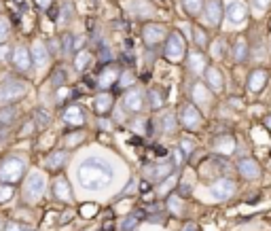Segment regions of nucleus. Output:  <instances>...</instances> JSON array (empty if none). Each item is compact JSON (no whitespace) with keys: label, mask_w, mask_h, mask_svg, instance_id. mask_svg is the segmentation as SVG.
I'll list each match as a JSON object with an SVG mask.
<instances>
[{"label":"nucleus","mask_w":271,"mask_h":231,"mask_svg":"<svg viewBox=\"0 0 271 231\" xmlns=\"http://www.w3.org/2000/svg\"><path fill=\"white\" fill-rule=\"evenodd\" d=\"M178 148H180V153L189 159L195 153V140H191V138H180V142H178Z\"/></svg>","instance_id":"obj_38"},{"label":"nucleus","mask_w":271,"mask_h":231,"mask_svg":"<svg viewBox=\"0 0 271 231\" xmlns=\"http://www.w3.org/2000/svg\"><path fill=\"white\" fill-rule=\"evenodd\" d=\"M119 74H121V68L111 62V64H100V70H97V89L102 91H108L117 85L119 81Z\"/></svg>","instance_id":"obj_8"},{"label":"nucleus","mask_w":271,"mask_h":231,"mask_svg":"<svg viewBox=\"0 0 271 231\" xmlns=\"http://www.w3.org/2000/svg\"><path fill=\"white\" fill-rule=\"evenodd\" d=\"M224 15H227V19L231 21V24L239 26V24H244L246 17H248V7H246L244 2H239V0H233V2L227 4V9H224Z\"/></svg>","instance_id":"obj_20"},{"label":"nucleus","mask_w":271,"mask_h":231,"mask_svg":"<svg viewBox=\"0 0 271 231\" xmlns=\"http://www.w3.org/2000/svg\"><path fill=\"white\" fill-rule=\"evenodd\" d=\"M187 55V43H184L182 34L178 32H168L163 40V57L168 62H180Z\"/></svg>","instance_id":"obj_4"},{"label":"nucleus","mask_w":271,"mask_h":231,"mask_svg":"<svg viewBox=\"0 0 271 231\" xmlns=\"http://www.w3.org/2000/svg\"><path fill=\"white\" fill-rule=\"evenodd\" d=\"M223 15H224V11H223V2H221V0H206V2H204V17H206V21L212 28L221 26Z\"/></svg>","instance_id":"obj_15"},{"label":"nucleus","mask_w":271,"mask_h":231,"mask_svg":"<svg viewBox=\"0 0 271 231\" xmlns=\"http://www.w3.org/2000/svg\"><path fill=\"white\" fill-rule=\"evenodd\" d=\"M168 36V28L163 24H146L142 28V40L146 47H157L161 40Z\"/></svg>","instance_id":"obj_12"},{"label":"nucleus","mask_w":271,"mask_h":231,"mask_svg":"<svg viewBox=\"0 0 271 231\" xmlns=\"http://www.w3.org/2000/svg\"><path fill=\"white\" fill-rule=\"evenodd\" d=\"M207 66H210V64H207V57L204 55V51L193 49V51H189V53H187V70L191 74H195V77L204 74Z\"/></svg>","instance_id":"obj_14"},{"label":"nucleus","mask_w":271,"mask_h":231,"mask_svg":"<svg viewBox=\"0 0 271 231\" xmlns=\"http://www.w3.org/2000/svg\"><path fill=\"white\" fill-rule=\"evenodd\" d=\"M140 191H142V193H148V191H151V182H148V181H142V182H140Z\"/></svg>","instance_id":"obj_57"},{"label":"nucleus","mask_w":271,"mask_h":231,"mask_svg":"<svg viewBox=\"0 0 271 231\" xmlns=\"http://www.w3.org/2000/svg\"><path fill=\"white\" fill-rule=\"evenodd\" d=\"M121 102H123V108L128 113H140L144 108V91L138 89L134 85V87H129V89L123 91V100H121Z\"/></svg>","instance_id":"obj_13"},{"label":"nucleus","mask_w":271,"mask_h":231,"mask_svg":"<svg viewBox=\"0 0 271 231\" xmlns=\"http://www.w3.org/2000/svg\"><path fill=\"white\" fill-rule=\"evenodd\" d=\"M250 2H252V7H255V11L261 13V11H265L271 4V0H250Z\"/></svg>","instance_id":"obj_49"},{"label":"nucleus","mask_w":271,"mask_h":231,"mask_svg":"<svg viewBox=\"0 0 271 231\" xmlns=\"http://www.w3.org/2000/svg\"><path fill=\"white\" fill-rule=\"evenodd\" d=\"M0 229H2V223H0Z\"/></svg>","instance_id":"obj_63"},{"label":"nucleus","mask_w":271,"mask_h":231,"mask_svg":"<svg viewBox=\"0 0 271 231\" xmlns=\"http://www.w3.org/2000/svg\"><path fill=\"white\" fill-rule=\"evenodd\" d=\"M34 2H36L40 9H49L51 4H53V0H34Z\"/></svg>","instance_id":"obj_53"},{"label":"nucleus","mask_w":271,"mask_h":231,"mask_svg":"<svg viewBox=\"0 0 271 231\" xmlns=\"http://www.w3.org/2000/svg\"><path fill=\"white\" fill-rule=\"evenodd\" d=\"M157 125H159V132L161 134H176L178 130V117L174 113H163L161 117H157Z\"/></svg>","instance_id":"obj_29"},{"label":"nucleus","mask_w":271,"mask_h":231,"mask_svg":"<svg viewBox=\"0 0 271 231\" xmlns=\"http://www.w3.org/2000/svg\"><path fill=\"white\" fill-rule=\"evenodd\" d=\"M97 125H100V130H104V132H108V130H111V123H108V121L106 119H100V121H97Z\"/></svg>","instance_id":"obj_55"},{"label":"nucleus","mask_w":271,"mask_h":231,"mask_svg":"<svg viewBox=\"0 0 271 231\" xmlns=\"http://www.w3.org/2000/svg\"><path fill=\"white\" fill-rule=\"evenodd\" d=\"M68 159H70V155H68L66 148H55V151H51L47 155V159H45V165H47L49 172H62L66 167Z\"/></svg>","instance_id":"obj_19"},{"label":"nucleus","mask_w":271,"mask_h":231,"mask_svg":"<svg viewBox=\"0 0 271 231\" xmlns=\"http://www.w3.org/2000/svg\"><path fill=\"white\" fill-rule=\"evenodd\" d=\"M7 55H9V47L7 45H0V60H7Z\"/></svg>","instance_id":"obj_56"},{"label":"nucleus","mask_w":271,"mask_h":231,"mask_svg":"<svg viewBox=\"0 0 271 231\" xmlns=\"http://www.w3.org/2000/svg\"><path fill=\"white\" fill-rule=\"evenodd\" d=\"M131 191H136V181H129V184H128V187H125V191L121 193V195H129Z\"/></svg>","instance_id":"obj_54"},{"label":"nucleus","mask_w":271,"mask_h":231,"mask_svg":"<svg viewBox=\"0 0 271 231\" xmlns=\"http://www.w3.org/2000/svg\"><path fill=\"white\" fill-rule=\"evenodd\" d=\"M49 19H53V21L57 19V9H55V7H53V9H49Z\"/></svg>","instance_id":"obj_60"},{"label":"nucleus","mask_w":271,"mask_h":231,"mask_svg":"<svg viewBox=\"0 0 271 231\" xmlns=\"http://www.w3.org/2000/svg\"><path fill=\"white\" fill-rule=\"evenodd\" d=\"M191 100L195 106H210V100H212V91L206 87V83H193L191 87Z\"/></svg>","instance_id":"obj_24"},{"label":"nucleus","mask_w":271,"mask_h":231,"mask_svg":"<svg viewBox=\"0 0 271 231\" xmlns=\"http://www.w3.org/2000/svg\"><path fill=\"white\" fill-rule=\"evenodd\" d=\"M235 147H238V142H235V138L231 134H218L214 138V142H212V148L218 155H231L235 151Z\"/></svg>","instance_id":"obj_23"},{"label":"nucleus","mask_w":271,"mask_h":231,"mask_svg":"<svg viewBox=\"0 0 271 231\" xmlns=\"http://www.w3.org/2000/svg\"><path fill=\"white\" fill-rule=\"evenodd\" d=\"M112 106H114L112 94H108V91H102V94L96 96V100H94V111L100 115V117H104V115L111 113Z\"/></svg>","instance_id":"obj_28"},{"label":"nucleus","mask_w":271,"mask_h":231,"mask_svg":"<svg viewBox=\"0 0 271 231\" xmlns=\"http://www.w3.org/2000/svg\"><path fill=\"white\" fill-rule=\"evenodd\" d=\"M134 83H136V72H134V68H125V70H121L119 74V81H117V85H114V91H123V89H129V87H134Z\"/></svg>","instance_id":"obj_30"},{"label":"nucleus","mask_w":271,"mask_h":231,"mask_svg":"<svg viewBox=\"0 0 271 231\" xmlns=\"http://www.w3.org/2000/svg\"><path fill=\"white\" fill-rule=\"evenodd\" d=\"M265 125H267V130H271V115L269 117H265Z\"/></svg>","instance_id":"obj_62"},{"label":"nucleus","mask_w":271,"mask_h":231,"mask_svg":"<svg viewBox=\"0 0 271 231\" xmlns=\"http://www.w3.org/2000/svg\"><path fill=\"white\" fill-rule=\"evenodd\" d=\"M28 96V83L24 79L7 77L0 83V106H11Z\"/></svg>","instance_id":"obj_2"},{"label":"nucleus","mask_w":271,"mask_h":231,"mask_svg":"<svg viewBox=\"0 0 271 231\" xmlns=\"http://www.w3.org/2000/svg\"><path fill=\"white\" fill-rule=\"evenodd\" d=\"M49 83H51V87H53L55 91H57V89H62V87H66V83H68V74H66L64 68H60V66H57L55 70L51 72Z\"/></svg>","instance_id":"obj_34"},{"label":"nucleus","mask_w":271,"mask_h":231,"mask_svg":"<svg viewBox=\"0 0 271 231\" xmlns=\"http://www.w3.org/2000/svg\"><path fill=\"white\" fill-rule=\"evenodd\" d=\"M83 83H85V87H87V89H97V81L91 77V74H85Z\"/></svg>","instance_id":"obj_51"},{"label":"nucleus","mask_w":271,"mask_h":231,"mask_svg":"<svg viewBox=\"0 0 271 231\" xmlns=\"http://www.w3.org/2000/svg\"><path fill=\"white\" fill-rule=\"evenodd\" d=\"M4 231H30V227H26L24 223H17V221H9Z\"/></svg>","instance_id":"obj_48"},{"label":"nucleus","mask_w":271,"mask_h":231,"mask_svg":"<svg viewBox=\"0 0 271 231\" xmlns=\"http://www.w3.org/2000/svg\"><path fill=\"white\" fill-rule=\"evenodd\" d=\"M224 53H227V51H224V40H214V43H212V57H214V60H223L224 57Z\"/></svg>","instance_id":"obj_41"},{"label":"nucleus","mask_w":271,"mask_h":231,"mask_svg":"<svg viewBox=\"0 0 271 231\" xmlns=\"http://www.w3.org/2000/svg\"><path fill=\"white\" fill-rule=\"evenodd\" d=\"M38 128H36V123H34V119H28V123L21 128V132H19V138H28V136H32V132H36Z\"/></svg>","instance_id":"obj_46"},{"label":"nucleus","mask_w":271,"mask_h":231,"mask_svg":"<svg viewBox=\"0 0 271 231\" xmlns=\"http://www.w3.org/2000/svg\"><path fill=\"white\" fill-rule=\"evenodd\" d=\"M178 125H182L184 130H197L201 128V123H204V115L197 106H195L193 102H184L180 104V108H178Z\"/></svg>","instance_id":"obj_6"},{"label":"nucleus","mask_w":271,"mask_h":231,"mask_svg":"<svg viewBox=\"0 0 271 231\" xmlns=\"http://www.w3.org/2000/svg\"><path fill=\"white\" fill-rule=\"evenodd\" d=\"M235 191H238V184H235V181L229 176H221L210 184V195L218 201H227L229 198H233Z\"/></svg>","instance_id":"obj_9"},{"label":"nucleus","mask_w":271,"mask_h":231,"mask_svg":"<svg viewBox=\"0 0 271 231\" xmlns=\"http://www.w3.org/2000/svg\"><path fill=\"white\" fill-rule=\"evenodd\" d=\"M11 66H13V70L19 74L30 72L32 55H30V49H28L26 45H17V47L11 49Z\"/></svg>","instance_id":"obj_10"},{"label":"nucleus","mask_w":271,"mask_h":231,"mask_svg":"<svg viewBox=\"0 0 271 231\" xmlns=\"http://www.w3.org/2000/svg\"><path fill=\"white\" fill-rule=\"evenodd\" d=\"M32 119H34V123H36V128L38 130H47L49 125H51V121H53V117H51V113L47 111V108H36L32 115Z\"/></svg>","instance_id":"obj_33"},{"label":"nucleus","mask_w":271,"mask_h":231,"mask_svg":"<svg viewBox=\"0 0 271 231\" xmlns=\"http://www.w3.org/2000/svg\"><path fill=\"white\" fill-rule=\"evenodd\" d=\"M144 218H146V212H144V210H134L128 218H125V221H121L119 229L121 231H134L138 227V223L144 221Z\"/></svg>","instance_id":"obj_32"},{"label":"nucleus","mask_w":271,"mask_h":231,"mask_svg":"<svg viewBox=\"0 0 271 231\" xmlns=\"http://www.w3.org/2000/svg\"><path fill=\"white\" fill-rule=\"evenodd\" d=\"M231 55H233L235 64H246V62H248V57H250V45H248L246 36H238V38H235Z\"/></svg>","instance_id":"obj_26"},{"label":"nucleus","mask_w":271,"mask_h":231,"mask_svg":"<svg viewBox=\"0 0 271 231\" xmlns=\"http://www.w3.org/2000/svg\"><path fill=\"white\" fill-rule=\"evenodd\" d=\"M144 100H146V104H148V108H151V111H161V108L165 106V91L161 87H157V85H153V87L146 89Z\"/></svg>","instance_id":"obj_22"},{"label":"nucleus","mask_w":271,"mask_h":231,"mask_svg":"<svg viewBox=\"0 0 271 231\" xmlns=\"http://www.w3.org/2000/svg\"><path fill=\"white\" fill-rule=\"evenodd\" d=\"M26 176V161L15 155H9L0 161V182L15 187L17 182H21V178Z\"/></svg>","instance_id":"obj_3"},{"label":"nucleus","mask_w":271,"mask_h":231,"mask_svg":"<svg viewBox=\"0 0 271 231\" xmlns=\"http://www.w3.org/2000/svg\"><path fill=\"white\" fill-rule=\"evenodd\" d=\"M94 210H96V208H94V206H89V208H83L80 212H83V214H94Z\"/></svg>","instance_id":"obj_61"},{"label":"nucleus","mask_w":271,"mask_h":231,"mask_svg":"<svg viewBox=\"0 0 271 231\" xmlns=\"http://www.w3.org/2000/svg\"><path fill=\"white\" fill-rule=\"evenodd\" d=\"M191 191H193L191 182H180V187H178V195H180V198H187V195H191Z\"/></svg>","instance_id":"obj_50"},{"label":"nucleus","mask_w":271,"mask_h":231,"mask_svg":"<svg viewBox=\"0 0 271 231\" xmlns=\"http://www.w3.org/2000/svg\"><path fill=\"white\" fill-rule=\"evenodd\" d=\"M85 140V132H80V130H77V132H70V134L66 136V144H68V148H74V147H79L80 142Z\"/></svg>","instance_id":"obj_39"},{"label":"nucleus","mask_w":271,"mask_h":231,"mask_svg":"<svg viewBox=\"0 0 271 231\" xmlns=\"http://www.w3.org/2000/svg\"><path fill=\"white\" fill-rule=\"evenodd\" d=\"M174 172H176V165H174V161H172L170 157L153 161V164H148L146 167H144V176H146L148 182H161V181H165L168 176L174 174Z\"/></svg>","instance_id":"obj_7"},{"label":"nucleus","mask_w":271,"mask_h":231,"mask_svg":"<svg viewBox=\"0 0 271 231\" xmlns=\"http://www.w3.org/2000/svg\"><path fill=\"white\" fill-rule=\"evenodd\" d=\"M204 83H206V87L212 91V94H221V91L224 89V77H223V72H221V68H216V66H207L206 68V72H204Z\"/></svg>","instance_id":"obj_16"},{"label":"nucleus","mask_w":271,"mask_h":231,"mask_svg":"<svg viewBox=\"0 0 271 231\" xmlns=\"http://www.w3.org/2000/svg\"><path fill=\"white\" fill-rule=\"evenodd\" d=\"M119 60H121V62H123V64H125V66H128V68H131V66H134V64H136V60H134V57H131L129 53H123V55H119Z\"/></svg>","instance_id":"obj_52"},{"label":"nucleus","mask_w":271,"mask_h":231,"mask_svg":"<svg viewBox=\"0 0 271 231\" xmlns=\"http://www.w3.org/2000/svg\"><path fill=\"white\" fill-rule=\"evenodd\" d=\"M168 208L174 212V214H180V210H182L180 195H170V198H168Z\"/></svg>","instance_id":"obj_43"},{"label":"nucleus","mask_w":271,"mask_h":231,"mask_svg":"<svg viewBox=\"0 0 271 231\" xmlns=\"http://www.w3.org/2000/svg\"><path fill=\"white\" fill-rule=\"evenodd\" d=\"M62 51L68 55V53H74V36L70 32L62 36Z\"/></svg>","instance_id":"obj_42"},{"label":"nucleus","mask_w":271,"mask_h":231,"mask_svg":"<svg viewBox=\"0 0 271 231\" xmlns=\"http://www.w3.org/2000/svg\"><path fill=\"white\" fill-rule=\"evenodd\" d=\"M77 178L85 191H102L112 182V165L102 157H87L77 167Z\"/></svg>","instance_id":"obj_1"},{"label":"nucleus","mask_w":271,"mask_h":231,"mask_svg":"<svg viewBox=\"0 0 271 231\" xmlns=\"http://www.w3.org/2000/svg\"><path fill=\"white\" fill-rule=\"evenodd\" d=\"M267 83H269L267 68H255V70H250V74H248V89H250L252 94H261V91L267 87Z\"/></svg>","instance_id":"obj_17"},{"label":"nucleus","mask_w":271,"mask_h":231,"mask_svg":"<svg viewBox=\"0 0 271 231\" xmlns=\"http://www.w3.org/2000/svg\"><path fill=\"white\" fill-rule=\"evenodd\" d=\"M17 117H19V111H17L15 104H11V106H0V125H2V128H11L17 121Z\"/></svg>","instance_id":"obj_31"},{"label":"nucleus","mask_w":271,"mask_h":231,"mask_svg":"<svg viewBox=\"0 0 271 231\" xmlns=\"http://www.w3.org/2000/svg\"><path fill=\"white\" fill-rule=\"evenodd\" d=\"M161 182H163V184H161V187H159V193H168L170 191V189L172 187H174V184L178 182V174H176V172H174V174H172V176H168V178H165V181H161Z\"/></svg>","instance_id":"obj_44"},{"label":"nucleus","mask_w":271,"mask_h":231,"mask_svg":"<svg viewBox=\"0 0 271 231\" xmlns=\"http://www.w3.org/2000/svg\"><path fill=\"white\" fill-rule=\"evenodd\" d=\"M100 62L102 64H111L112 62V53H111V49H108L106 45H100Z\"/></svg>","instance_id":"obj_47"},{"label":"nucleus","mask_w":271,"mask_h":231,"mask_svg":"<svg viewBox=\"0 0 271 231\" xmlns=\"http://www.w3.org/2000/svg\"><path fill=\"white\" fill-rule=\"evenodd\" d=\"M30 55H32V64L36 68H45L49 64V49L43 40H34L32 47H30Z\"/></svg>","instance_id":"obj_21"},{"label":"nucleus","mask_w":271,"mask_h":231,"mask_svg":"<svg viewBox=\"0 0 271 231\" xmlns=\"http://www.w3.org/2000/svg\"><path fill=\"white\" fill-rule=\"evenodd\" d=\"M128 11L136 17V19H144V17H151L155 13L153 4L148 2V0H129V2H128Z\"/></svg>","instance_id":"obj_25"},{"label":"nucleus","mask_w":271,"mask_h":231,"mask_svg":"<svg viewBox=\"0 0 271 231\" xmlns=\"http://www.w3.org/2000/svg\"><path fill=\"white\" fill-rule=\"evenodd\" d=\"M13 193H15V189L11 187V184H4V182H0V204H4L7 199L13 198Z\"/></svg>","instance_id":"obj_45"},{"label":"nucleus","mask_w":271,"mask_h":231,"mask_svg":"<svg viewBox=\"0 0 271 231\" xmlns=\"http://www.w3.org/2000/svg\"><path fill=\"white\" fill-rule=\"evenodd\" d=\"M182 2V9L187 11L189 17H197L204 13V2L206 0H180Z\"/></svg>","instance_id":"obj_36"},{"label":"nucleus","mask_w":271,"mask_h":231,"mask_svg":"<svg viewBox=\"0 0 271 231\" xmlns=\"http://www.w3.org/2000/svg\"><path fill=\"white\" fill-rule=\"evenodd\" d=\"M53 195L60 201H64V204H70V201L74 199V195H72V189H70V182L66 181L64 176H60L57 181L53 182Z\"/></svg>","instance_id":"obj_27"},{"label":"nucleus","mask_w":271,"mask_h":231,"mask_svg":"<svg viewBox=\"0 0 271 231\" xmlns=\"http://www.w3.org/2000/svg\"><path fill=\"white\" fill-rule=\"evenodd\" d=\"M64 121L72 128H80V125L87 123V113L80 104H68L64 108Z\"/></svg>","instance_id":"obj_18"},{"label":"nucleus","mask_w":271,"mask_h":231,"mask_svg":"<svg viewBox=\"0 0 271 231\" xmlns=\"http://www.w3.org/2000/svg\"><path fill=\"white\" fill-rule=\"evenodd\" d=\"M191 36H193V43H195V47H197L199 51L207 47V34H206V30H204V28H197V26H195L193 30H191Z\"/></svg>","instance_id":"obj_37"},{"label":"nucleus","mask_w":271,"mask_h":231,"mask_svg":"<svg viewBox=\"0 0 271 231\" xmlns=\"http://www.w3.org/2000/svg\"><path fill=\"white\" fill-rule=\"evenodd\" d=\"M182 231H199V229H197V225H195V223H189V225H187V227H184Z\"/></svg>","instance_id":"obj_59"},{"label":"nucleus","mask_w":271,"mask_h":231,"mask_svg":"<svg viewBox=\"0 0 271 231\" xmlns=\"http://www.w3.org/2000/svg\"><path fill=\"white\" fill-rule=\"evenodd\" d=\"M9 34H11V24L7 17H0V45H4L9 40Z\"/></svg>","instance_id":"obj_40"},{"label":"nucleus","mask_w":271,"mask_h":231,"mask_svg":"<svg viewBox=\"0 0 271 231\" xmlns=\"http://www.w3.org/2000/svg\"><path fill=\"white\" fill-rule=\"evenodd\" d=\"M70 218H72L70 212H64V214H62V218H60V225H64L66 221H70Z\"/></svg>","instance_id":"obj_58"},{"label":"nucleus","mask_w":271,"mask_h":231,"mask_svg":"<svg viewBox=\"0 0 271 231\" xmlns=\"http://www.w3.org/2000/svg\"><path fill=\"white\" fill-rule=\"evenodd\" d=\"M91 62H94V55H91V51H87V49H80L79 53H77V57H74V68H77L79 72H83V70H87V68L91 66Z\"/></svg>","instance_id":"obj_35"},{"label":"nucleus","mask_w":271,"mask_h":231,"mask_svg":"<svg viewBox=\"0 0 271 231\" xmlns=\"http://www.w3.org/2000/svg\"><path fill=\"white\" fill-rule=\"evenodd\" d=\"M235 170H238V174L241 178H246V181H256V178H261V174H263V167L255 157H241L238 164H235Z\"/></svg>","instance_id":"obj_11"},{"label":"nucleus","mask_w":271,"mask_h":231,"mask_svg":"<svg viewBox=\"0 0 271 231\" xmlns=\"http://www.w3.org/2000/svg\"><path fill=\"white\" fill-rule=\"evenodd\" d=\"M45 191H47V181H45V174L40 172H32L26 178L24 184V199L28 204H36V201L43 198Z\"/></svg>","instance_id":"obj_5"}]
</instances>
